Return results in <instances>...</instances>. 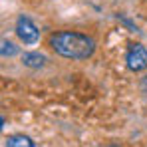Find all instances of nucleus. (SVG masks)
<instances>
[{
	"label": "nucleus",
	"instance_id": "obj_3",
	"mask_svg": "<svg viewBox=\"0 0 147 147\" xmlns=\"http://www.w3.org/2000/svg\"><path fill=\"white\" fill-rule=\"evenodd\" d=\"M16 34H18V38L24 44H36L38 38H40L38 28L34 26V22L28 16H20L18 18V22H16Z\"/></svg>",
	"mask_w": 147,
	"mask_h": 147
},
{
	"label": "nucleus",
	"instance_id": "obj_5",
	"mask_svg": "<svg viewBox=\"0 0 147 147\" xmlns=\"http://www.w3.org/2000/svg\"><path fill=\"white\" fill-rule=\"evenodd\" d=\"M6 147H34V141L26 135H12V137H8Z\"/></svg>",
	"mask_w": 147,
	"mask_h": 147
},
{
	"label": "nucleus",
	"instance_id": "obj_7",
	"mask_svg": "<svg viewBox=\"0 0 147 147\" xmlns=\"http://www.w3.org/2000/svg\"><path fill=\"white\" fill-rule=\"evenodd\" d=\"M141 86H143V90H145V92H147V76H145V78H143V82H141Z\"/></svg>",
	"mask_w": 147,
	"mask_h": 147
},
{
	"label": "nucleus",
	"instance_id": "obj_4",
	"mask_svg": "<svg viewBox=\"0 0 147 147\" xmlns=\"http://www.w3.org/2000/svg\"><path fill=\"white\" fill-rule=\"evenodd\" d=\"M22 62L28 68H42L46 64V58L42 54H36V52H26L24 56H22Z\"/></svg>",
	"mask_w": 147,
	"mask_h": 147
},
{
	"label": "nucleus",
	"instance_id": "obj_2",
	"mask_svg": "<svg viewBox=\"0 0 147 147\" xmlns=\"http://www.w3.org/2000/svg\"><path fill=\"white\" fill-rule=\"evenodd\" d=\"M125 62H127V68L131 72H141L147 68V50L141 44H131V48L127 50V56H125Z\"/></svg>",
	"mask_w": 147,
	"mask_h": 147
},
{
	"label": "nucleus",
	"instance_id": "obj_6",
	"mask_svg": "<svg viewBox=\"0 0 147 147\" xmlns=\"http://www.w3.org/2000/svg\"><path fill=\"white\" fill-rule=\"evenodd\" d=\"M16 52H18V48H16L12 42L2 40V56H4V58H6V56H16Z\"/></svg>",
	"mask_w": 147,
	"mask_h": 147
},
{
	"label": "nucleus",
	"instance_id": "obj_1",
	"mask_svg": "<svg viewBox=\"0 0 147 147\" xmlns=\"http://www.w3.org/2000/svg\"><path fill=\"white\" fill-rule=\"evenodd\" d=\"M50 48L70 60H88L96 52V42L88 34L62 30L50 36Z\"/></svg>",
	"mask_w": 147,
	"mask_h": 147
}]
</instances>
